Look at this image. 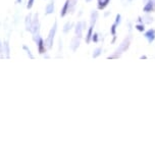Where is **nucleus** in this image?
Returning <instances> with one entry per match:
<instances>
[{"mask_svg": "<svg viewBox=\"0 0 155 156\" xmlns=\"http://www.w3.org/2000/svg\"><path fill=\"white\" fill-rule=\"evenodd\" d=\"M101 51H102V49L101 48H96L94 50V53H93V57H94V58H96V57H98L100 55V54H101Z\"/></svg>", "mask_w": 155, "mask_h": 156, "instance_id": "dca6fc26", "label": "nucleus"}, {"mask_svg": "<svg viewBox=\"0 0 155 156\" xmlns=\"http://www.w3.org/2000/svg\"><path fill=\"white\" fill-rule=\"evenodd\" d=\"M3 54H5V57H6V58H9L10 57V47H9V43L7 40L3 41Z\"/></svg>", "mask_w": 155, "mask_h": 156, "instance_id": "0eeeda50", "label": "nucleus"}, {"mask_svg": "<svg viewBox=\"0 0 155 156\" xmlns=\"http://www.w3.org/2000/svg\"><path fill=\"white\" fill-rule=\"evenodd\" d=\"M3 54V42H1L0 41V57Z\"/></svg>", "mask_w": 155, "mask_h": 156, "instance_id": "412c9836", "label": "nucleus"}, {"mask_svg": "<svg viewBox=\"0 0 155 156\" xmlns=\"http://www.w3.org/2000/svg\"><path fill=\"white\" fill-rule=\"evenodd\" d=\"M115 30H116V24L112 25V27H111V34L113 36H115Z\"/></svg>", "mask_w": 155, "mask_h": 156, "instance_id": "5701e85b", "label": "nucleus"}, {"mask_svg": "<svg viewBox=\"0 0 155 156\" xmlns=\"http://www.w3.org/2000/svg\"><path fill=\"white\" fill-rule=\"evenodd\" d=\"M93 27H94V26H91V27L89 28V31H88L87 37H86V42H87V43H90V41L92 40V36H93Z\"/></svg>", "mask_w": 155, "mask_h": 156, "instance_id": "4468645a", "label": "nucleus"}, {"mask_svg": "<svg viewBox=\"0 0 155 156\" xmlns=\"http://www.w3.org/2000/svg\"><path fill=\"white\" fill-rule=\"evenodd\" d=\"M17 3H19V4H22L23 0H17Z\"/></svg>", "mask_w": 155, "mask_h": 156, "instance_id": "393cba45", "label": "nucleus"}, {"mask_svg": "<svg viewBox=\"0 0 155 156\" xmlns=\"http://www.w3.org/2000/svg\"><path fill=\"white\" fill-rule=\"evenodd\" d=\"M23 49H24V50L27 51V54H28V55H29V57H30L31 59H34V56L32 55V53H31V50H30L29 48L27 47V46L24 45V46H23Z\"/></svg>", "mask_w": 155, "mask_h": 156, "instance_id": "a211bd4d", "label": "nucleus"}, {"mask_svg": "<svg viewBox=\"0 0 155 156\" xmlns=\"http://www.w3.org/2000/svg\"><path fill=\"white\" fill-rule=\"evenodd\" d=\"M120 14H117L116 15V20H115V24L117 25V24H120Z\"/></svg>", "mask_w": 155, "mask_h": 156, "instance_id": "b1692460", "label": "nucleus"}, {"mask_svg": "<svg viewBox=\"0 0 155 156\" xmlns=\"http://www.w3.org/2000/svg\"><path fill=\"white\" fill-rule=\"evenodd\" d=\"M90 1H92V0H86V2H90Z\"/></svg>", "mask_w": 155, "mask_h": 156, "instance_id": "a878e982", "label": "nucleus"}, {"mask_svg": "<svg viewBox=\"0 0 155 156\" xmlns=\"http://www.w3.org/2000/svg\"><path fill=\"white\" fill-rule=\"evenodd\" d=\"M31 33L33 34V40L37 43V41L40 38V23H39V14H35L32 20V29Z\"/></svg>", "mask_w": 155, "mask_h": 156, "instance_id": "f257e3e1", "label": "nucleus"}, {"mask_svg": "<svg viewBox=\"0 0 155 156\" xmlns=\"http://www.w3.org/2000/svg\"><path fill=\"white\" fill-rule=\"evenodd\" d=\"M37 46H38V51L40 54H44L46 52V47H45V43H44V40L42 38H39V40L37 41Z\"/></svg>", "mask_w": 155, "mask_h": 156, "instance_id": "39448f33", "label": "nucleus"}, {"mask_svg": "<svg viewBox=\"0 0 155 156\" xmlns=\"http://www.w3.org/2000/svg\"><path fill=\"white\" fill-rule=\"evenodd\" d=\"M33 15L29 14L28 15H26V19H25V28L26 31H29L31 32V29H32V20H33Z\"/></svg>", "mask_w": 155, "mask_h": 156, "instance_id": "20e7f679", "label": "nucleus"}, {"mask_svg": "<svg viewBox=\"0 0 155 156\" xmlns=\"http://www.w3.org/2000/svg\"><path fill=\"white\" fill-rule=\"evenodd\" d=\"M54 12V2L53 0L51 2H49V3L46 5V8H45V14H51Z\"/></svg>", "mask_w": 155, "mask_h": 156, "instance_id": "9d476101", "label": "nucleus"}, {"mask_svg": "<svg viewBox=\"0 0 155 156\" xmlns=\"http://www.w3.org/2000/svg\"><path fill=\"white\" fill-rule=\"evenodd\" d=\"M56 30H57V24L54 23L52 29L50 30V32L48 34V37L45 39L44 43H45V47L47 50L52 48V45H53V40H54V36H55V33H56Z\"/></svg>", "mask_w": 155, "mask_h": 156, "instance_id": "f03ea898", "label": "nucleus"}, {"mask_svg": "<svg viewBox=\"0 0 155 156\" xmlns=\"http://www.w3.org/2000/svg\"><path fill=\"white\" fill-rule=\"evenodd\" d=\"M71 26H73V25H71V23H66V24L65 25H64V28H63V32L64 33H68V31L69 30H71Z\"/></svg>", "mask_w": 155, "mask_h": 156, "instance_id": "f3484780", "label": "nucleus"}, {"mask_svg": "<svg viewBox=\"0 0 155 156\" xmlns=\"http://www.w3.org/2000/svg\"><path fill=\"white\" fill-rule=\"evenodd\" d=\"M80 40H81V38L78 37V36H76L73 40H71V48L73 51H76L78 48H79L80 46Z\"/></svg>", "mask_w": 155, "mask_h": 156, "instance_id": "1a4fd4ad", "label": "nucleus"}, {"mask_svg": "<svg viewBox=\"0 0 155 156\" xmlns=\"http://www.w3.org/2000/svg\"><path fill=\"white\" fill-rule=\"evenodd\" d=\"M154 6H155V0H149V1L147 2V4L144 6V11L150 12L155 8Z\"/></svg>", "mask_w": 155, "mask_h": 156, "instance_id": "6e6552de", "label": "nucleus"}, {"mask_svg": "<svg viewBox=\"0 0 155 156\" xmlns=\"http://www.w3.org/2000/svg\"><path fill=\"white\" fill-rule=\"evenodd\" d=\"M110 0H98V8L103 9L107 6L108 3H109Z\"/></svg>", "mask_w": 155, "mask_h": 156, "instance_id": "ddd939ff", "label": "nucleus"}, {"mask_svg": "<svg viewBox=\"0 0 155 156\" xmlns=\"http://www.w3.org/2000/svg\"><path fill=\"white\" fill-rule=\"evenodd\" d=\"M84 27H85V23H82V22H79L76 25V35L78 36V37H80V38L82 37L83 30L85 29Z\"/></svg>", "mask_w": 155, "mask_h": 156, "instance_id": "423d86ee", "label": "nucleus"}, {"mask_svg": "<svg viewBox=\"0 0 155 156\" xmlns=\"http://www.w3.org/2000/svg\"><path fill=\"white\" fill-rule=\"evenodd\" d=\"M129 45H130V38L125 39V41H123V42L120 44V48H117V49H116V50H115L114 55H112V56L108 57V58H116V57H118L121 53H123V51H126V49H128Z\"/></svg>", "mask_w": 155, "mask_h": 156, "instance_id": "7ed1b4c3", "label": "nucleus"}, {"mask_svg": "<svg viewBox=\"0 0 155 156\" xmlns=\"http://www.w3.org/2000/svg\"><path fill=\"white\" fill-rule=\"evenodd\" d=\"M137 30H139V31H141V32H143V31H144V29H145V28H144V26L143 25H137Z\"/></svg>", "mask_w": 155, "mask_h": 156, "instance_id": "4be33fe9", "label": "nucleus"}, {"mask_svg": "<svg viewBox=\"0 0 155 156\" xmlns=\"http://www.w3.org/2000/svg\"><path fill=\"white\" fill-rule=\"evenodd\" d=\"M68 8H69V0H66L65 1V3H64L63 5V7H62V9H61V11H60V15L61 17H65L66 14L68 12Z\"/></svg>", "mask_w": 155, "mask_h": 156, "instance_id": "f8f14e48", "label": "nucleus"}, {"mask_svg": "<svg viewBox=\"0 0 155 156\" xmlns=\"http://www.w3.org/2000/svg\"><path fill=\"white\" fill-rule=\"evenodd\" d=\"M34 2H35V0H29V1H28V3H27V8L28 9L32 8L33 5H34Z\"/></svg>", "mask_w": 155, "mask_h": 156, "instance_id": "6ab92c4d", "label": "nucleus"}, {"mask_svg": "<svg viewBox=\"0 0 155 156\" xmlns=\"http://www.w3.org/2000/svg\"><path fill=\"white\" fill-rule=\"evenodd\" d=\"M145 37L148 39L149 42H153L154 39H155V31L154 30H149L148 32H146L145 34Z\"/></svg>", "mask_w": 155, "mask_h": 156, "instance_id": "9b49d317", "label": "nucleus"}, {"mask_svg": "<svg viewBox=\"0 0 155 156\" xmlns=\"http://www.w3.org/2000/svg\"><path fill=\"white\" fill-rule=\"evenodd\" d=\"M92 40H93V42H98V34H97V33H94V34H93Z\"/></svg>", "mask_w": 155, "mask_h": 156, "instance_id": "aec40b11", "label": "nucleus"}, {"mask_svg": "<svg viewBox=\"0 0 155 156\" xmlns=\"http://www.w3.org/2000/svg\"><path fill=\"white\" fill-rule=\"evenodd\" d=\"M98 17V14L97 11H93L91 14V26H94L95 23H96V20Z\"/></svg>", "mask_w": 155, "mask_h": 156, "instance_id": "2eb2a0df", "label": "nucleus"}]
</instances>
